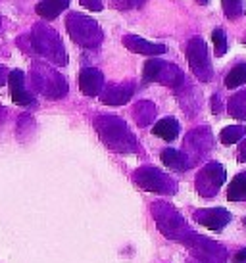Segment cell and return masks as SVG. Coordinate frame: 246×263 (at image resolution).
I'll list each match as a JSON object with an SVG mask.
<instances>
[{"label": "cell", "mask_w": 246, "mask_h": 263, "mask_svg": "<svg viewBox=\"0 0 246 263\" xmlns=\"http://www.w3.org/2000/svg\"><path fill=\"white\" fill-rule=\"evenodd\" d=\"M94 127L100 140L112 152H137L138 142L129 131L127 123L116 116H98L94 119Z\"/></svg>", "instance_id": "1"}, {"label": "cell", "mask_w": 246, "mask_h": 263, "mask_svg": "<svg viewBox=\"0 0 246 263\" xmlns=\"http://www.w3.org/2000/svg\"><path fill=\"white\" fill-rule=\"evenodd\" d=\"M27 39H29V46L33 54L44 58L46 62L56 64V66L67 64V54L64 50V44L54 29L44 27V25H35L33 31L27 35Z\"/></svg>", "instance_id": "2"}, {"label": "cell", "mask_w": 246, "mask_h": 263, "mask_svg": "<svg viewBox=\"0 0 246 263\" xmlns=\"http://www.w3.org/2000/svg\"><path fill=\"white\" fill-rule=\"evenodd\" d=\"M31 81H33V87L50 100H58L67 95V83L62 73L52 69L44 62H35L31 66Z\"/></svg>", "instance_id": "3"}, {"label": "cell", "mask_w": 246, "mask_h": 263, "mask_svg": "<svg viewBox=\"0 0 246 263\" xmlns=\"http://www.w3.org/2000/svg\"><path fill=\"white\" fill-rule=\"evenodd\" d=\"M65 27H67L69 37L83 48H98L104 39L100 25L89 15L69 14L65 17Z\"/></svg>", "instance_id": "4"}, {"label": "cell", "mask_w": 246, "mask_h": 263, "mask_svg": "<svg viewBox=\"0 0 246 263\" xmlns=\"http://www.w3.org/2000/svg\"><path fill=\"white\" fill-rule=\"evenodd\" d=\"M133 181L143 190L156 192V194H173L175 183L173 179H169L166 173H162L156 167H140L133 173Z\"/></svg>", "instance_id": "5"}, {"label": "cell", "mask_w": 246, "mask_h": 263, "mask_svg": "<svg viewBox=\"0 0 246 263\" xmlns=\"http://www.w3.org/2000/svg\"><path fill=\"white\" fill-rule=\"evenodd\" d=\"M145 81L146 83H162V85H169V87H179L183 83L181 69L173 64H167L164 60L152 58L145 64Z\"/></svg>", "instance_id": "6"}, {"label": "cell", "mask_w": 246, "mask_h": 263, "mask_svg": "<svg viewBox=\"0 0 246 263\" xmlns=\"http://www.w3.org/2000/svg\"><path fill=\"white\" fill-rule=\"evenodd\" d=\"M152 215L158 223V229L169 238H179L187 227L181 215L175 212L171 205L164 204V202H156L152 205Z\"/></svg>", "instance_id": "7"}, {"label": "cell", "mask_w": 246, "mask_h": 263, "mask_svg": "<svg viewBox=\"0 0 246 263\" xmlns=\"http://www.w3.org/2000/svg\"><path fill=\"white\" fill-rule=\"evenodd\" d=\"M187 60L188 66L192 69V73L200 81H210L212 79V62L208 58V48L200 37H195L187 46Z\"/></svg>", "instance_id": "8"}, {"label": "cell", "mask_w": 246, "mask_h": 263, "mask_svg": "<svg viewBox=\"0 0 246 263\" xmlns=\"http://www.w3.org/2000/svg\"><path fill=\"white\" fill-rule=\"evenodd\" d=\"M225 183V169L219 163H208L196 177V189L202 196H214Z\"/></svg>", "instance_id": "9"}, {"label": "cell", "mask_w": 246, "mask_h": 263, "mask_svg": "<svg viewBox=\"0 0 246 263\" xmlns=\"http://www.w3.org/2000/svg\"><path fill=\"white\" fill-rule=\"evenodd\" d=\"M185 244L188 248L195 252L196 256L200 257L202 261L206 263H219L225 259V250H221L217 244L206 240L204 236H196V234H190L188 238H183Z\"/></svg>", "instance_id": "10"}, {"label": "cell", "mask_w": 246, "mask_h": 263, "mask_svg": "<svg viewBox=\"0 0 246 263\" xmlns=\"http://www.w3.org/2000/svg\"><path fill=\"white\" fill-rule=\"evenodd\" d=\"M8 87H10V96H12V100L15 104H20V106H31V104H35V96L25 88L23 71H20V69L10 71L8 73Z\"/></svg>", "instance_id": "11"}, {"label": "cell", "mask_w": 246, "mask_h": 263, "mask_svg": "<svg viewBox=\"0 0 246 263\" xmlns=\"http://www.w3.org/2000/svg\"><path fill=\"white\" fill-rule=\"evenodd\" d=\"M195 219L202 227L210 231H221L231 221V213L223 208H214V210H200L195 213Z\"/></svg>", "instance_id": "12"}, {"label": "cell", "mask_w": 246, "mask_h": 263, "mask_svg": "<svg viewBox=\"0 0 246 263\" xmlns=\"http://www.w3.org/2000/svg\"><path fill=\"white\" fill-rule=\"evenodd\" d=\"M123 46L127 50L135 52V54H145V56H160V54H166V44H158V43H150L143 37H137V35H125L121 39Z\"/></svg>", "instance_id": "13"}, {"label": "cell", "mask_w": 246, "mask_h": 263, "mask_svg": "<svg viewBox=\"0 0 246 263\" xmlns=\"http://www.w3.org/2000/svg\"><path fill=\"white\" fill-rule=\"evenodd\" d=\"M79 88L85 96H98L104 88V75L96 67H83L79 73Z\"/></svg>", "instance_id": "14"}, {"label": "cell", "mask_w": 246, "mask_h": 263, "mask_svg": "<svg viewBox=\"0 0 246 263\" xmlns=\"http://www.w3.org/2000/svg\"><path fill=\"white\" fill-rule=\"evenodd\" d=\"M133 92H135V88H133L131 83H125V85H108L106 88H102L100 100L102 104H108V106H121V104L129 102Z\"/></svg>", "instance_id": "15"}, {"label": "cell", "mask_w": 246, "mask_h": 263, "mask_svg": "<svg viewBox=\"0 0 246 263\" xmlns=\"http://www.w3.org/2000/svg\"><path fill=\"white\" fill-rule=\"evenodd\" d=\"M69 6V0H41L35 6V12L43 20H56L65 8Z\"/></svg>", "instance_id": "16"}, {"label": "cell", "mask_w": 246, "mask_h": 263, "mask_svg": "<svg viewBox=\"0 0 246 263\" xmlns=\"http://www.w3.org/2000/svg\"><path fill=\"white\" fill-rule=\"evenodd\" d=\"M152 133L156 137H160V139L171 142L179 135V123L175 121L173 117H164V119H160L158 123L152 127Z\"/></svg>", "instance_id": "17"}, {"label": "cell", "mask_w": 246, "mask_h": 263, "mask_svg": "<svg viewBox=\"0 0 246 263\" xmlns=\"http://www.w3.org/2000/svg\"><path fill=\"white\" fill-rule=\"evenodd\" d=\"M162 161H164V165H167V167L173 169V171H185L190 165L187 156L183 152H179V150H173V148H167V150L162 152Z\"/></svg>", "instance_id": "18"}, {"label": "cell", "mask_w": 246, "mask_h": 263, "mask_svg": "<svg viewBox=\"0 0 246 263\" xmlns=\"http://www.w3.org/2000/svg\"><path fill=\"white\" fill-rule=\"evenodd\" d=\"M227 198L231 202H242L246 198V173H239L227 189Z\"/></svg>", "instance_id": "19"}, {"label": "cell", "mask_w": 246, "mask_h": 263, "mask_svg": "<svg viewBox=\"0 0 246 263\" xmlns=\"http://www.w3.org/2000/svg\"><path fill=\"white\" fill-rule=\"evenodd\" d=\"M156 116V108H154L152 102H138L137 108H135V119L140 127L148 125Z\"/></svg>", "instance_id": "20"}, {"label": "cell", "mask_w": 246, "mask_h": 263, "mask_svg": "<svg viewBox=\"0 0 246 263\" xmlns=\"http://www.w3.org/2000/svg\"><path fill=\"white\" fill-rule=\"evenodd\" d=\"M246 83V64H239V66H235L227 73L225 77V87L227 88H239L240 85H244Z\"/></svg>", "instance_id": "21"}, {"label": "cell", "mask_w": 246, "mask_h": 263, "mask_svg": "<svg viewBox=\"0 0 246 263\" xmlns=\"http://www.w3.org/2000/svg\"><path fill=\"white\" fill-rule=\"evenodd\" d=\"M246 129L242 125H231V127H225L221 135H219V140L223 142V144H235V142H239L242 137H244Z\"/></svg>", "instance_id": "22"}, {"label": "cell", "mask_w": 246, "mask_h": 263, "mask_svg": "<svg viewBox=\"0 0 246 263\" xmlns=\"http://www.w3.org/2000/svg\"><path fill=\"white\" fill-rule=\"evenodd\" d=\"M229 114L239 119H246V92L233 96L229 100Z\"/></svg>", "instance_id": "23"}, {"label": "cell", "mask_w": 246, "mask_h": 263, "mask_svg": "<svg viewBox=\"0 0 246 263\" xmlns=\"http://www.w3.org/2000/svg\"><path fill=\"white\" fill-rule=\"evenodd\" d=\"M212 41H214V48H216V56H223L227 52V35L223 29H214L212 33Z\"/></svg>", "instance_id": "24"}, {"label": "cell", "mask_w": 246, "mask_h": 263, "mask_svg": "<svg viewBox=\"0 0 246 263\" xmlns=\"http://www.w3.org/2000/svg\"><path fill=\"white\" fill-rule=\"evenodd\" d=\"M225 8V14L229 15L231 20H235L237 15L242 14V6H240V0H221Z\"/></svg>", "instance_id": "25"}, {"label": "cell", "mask_w": 246, "mask_h": 263, "mask_svg": "<svg viewBox=\"0 0 246 263\" xmlns=\"http://www.w3.org/2000/svg\"><path fill=\"white\" fill-rule=\"evenodd\" d=\"M146 0H112V6L117 8V10H135V8H140Z\"/></svg>", "instance_id": "26"}, {"label": "cell", "mask_w": 246, "mask_h": 263, "mask_svg": "<svg viewBox=\"0 0 246 263\" xmlns=\"http://www.w3.org/2000/svg\"><path fill=\"white\" fill-rule=\"evenodd\" d=\"M79 2L81 6L91 10V12H102V8H104V4H102L100 0H79Z\"/></svg>", "instance_id": "27"}, {"label": "cell", "mask_w": 246, "mask_h": 263, "mask_svg": "<svg viewBox=\"0 0 246 263\" xmlns=\"http://www.w3.org/2000/svg\"><path fill=\"white\" fill-rule=\"evenodd\" d=\"M235 261H237V263L246 261V248H242V250H239V252H237V256H235Z\"/></svg>", "instance_id": "28"}, {"label": "cell", "mask_w": 246, "mask_h": 263, "mask_svg": "<svg viewBox=\"0 0 246 263\" xmlns=\"http://www.w3.org/2000/svg\"><path fill=\"white\" fill-rule=\"evenodd\" d=\"M6 81H8L6 69H4V67L0 66V87H2V85H4V83H6Z\"/></svg>", "instance_id": "29"}, {"label": "cell", "mask_w": 246, "mask_h": 263, "mask_svg": "<svg viewBox=\"0 0 246 263\" xmlns=\"http://www.w3.org/2000/svg\"><path fill=\"white\" fill-rule=\"evenodd\" d=\"M188 263H196V261H188Z\"/></svg>", "instance_id": "30"}, {"label": "cell", "mask_w": 246, "mask_h": 263, "mask_svg": "<svg viewBox=\"0 0 246 263\" xmlns=\"http://www.w3.org/2000/svg\"><path fill=\"white\" fill-rule=\"evenodd\" d=\"M0 27H2V22H0Z\"/></svg>", "instance_id": "31"}, {"label": "cell", "mask_w": 246, "mask_h": 263, "mask_svg": "<svg viewBox=\"0 0 246 263\" xmlns=\"http://www.w3.org/2000/svg\"><path fill=\"white\" fill-rule=\"evenodd\" d=\"M244 225H246V219H244Z\"/></svg>", "instance_id": "32"}, {"label": "cell", "mask_w": 246, "mask_h": 263, "mask_svg": "<svg viewBox=\"0 0 246 263\" xmlns=\"http://www.w3.org/2000/svg\"><path fill=\"white\" fill-rule=\"evenodd\" d=\"M244 200H246V198H244Z\"/></svg>", "instance_id": "33"}]
</instances>
